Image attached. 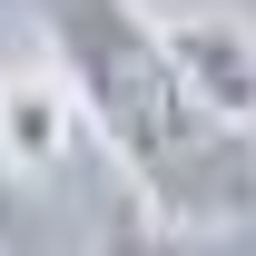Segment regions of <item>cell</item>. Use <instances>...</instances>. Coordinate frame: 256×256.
Returning a JSON list of instances; mask_svg holds the SVG:
<instances>
[{
  "mask_svg": "<svg viewBox=\"0 0 256 256\" xmlns=\"http://www.w3.org/2000/svg\"><path fill=\"white\" fill-rule=\"evenodd\" d=\"M40 30H50V60H60L79 118L108 138L128 188L168 226H188V236L256 226V128L207 118L178 89L168 40L138 0H40Z\"/></svg>",
  "mask_w": 256,
  "mask_h": 256,
  "instance_id": "1",
  "label": "cell"
},
{
  "mask_svg": "<svg viewBox=\"0 0 256 256\" xmlns=\"http://www.w3.org/2000/svg\"><path fill=\"white\" fill-rule=\"evenodd\" d=\"M168 40V69H178V89L226 128H256V30L236 10H188V20H158Z\"/></svg>",
  "mask_w": 256,
  "mask_h": 256,
  "instance_id": "2",
  "label": "cell"
},
{
  "mask_svg": "<svg viewBox=\"0 0 256 256\" xmlns=\"http://www.w3.org/2000/svg\"><path fill=\"white\" fill-rule=\"evenodd\" d=\"M69 128H79V98H69L60 60H20L0 69V158L20 178H50L69 158Z\"/></svg>",
  "mask_w": 256,
  "mask_h": 256,
  "instance_id": "3",
  "label": "cell"
},
{
  "mask_svg": "<svg viewBox=\"0 0 256 256\" xmlns=\"http://www.w3.org/2000/svg\"><path fill=\"white\" fill-rule=\"evenodd\" d=\"M89 256H188V246H178V226H168L158 207H128V217L98 226V246H89Z\"/></svg>",
  "mask_w": 256,
  "mask_h": 256,
  "instance_id": "4",
  "label": "cell"
}]
</instances>
